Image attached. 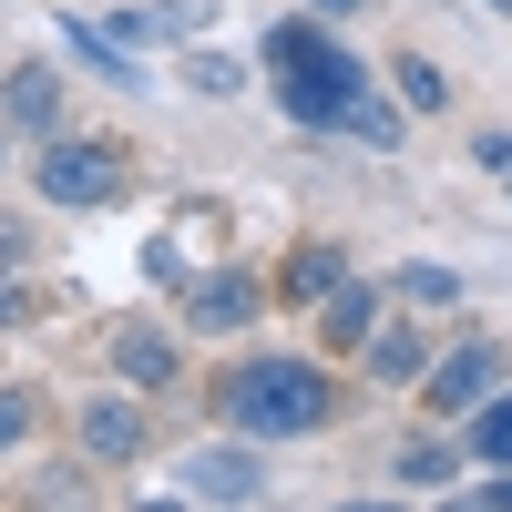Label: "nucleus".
Returning a JSON list of instances; mask_svg holds the SVG:
<instances>
[{"instance_id":"nucleus-26","label":"nucleus","mask_w":512,"mask_h":512,"mask_svg":"<svg viewBox=\"0 0 512 512\" xmlns=\"http://www.w3.org/2000/svg\"><path fill=\"white\" fill-rule=\"evenodd\" d=\"M328 512H420L410 492H349V502H328Z\"/></svg>"},{"instance_id":"nucleus-20","label":"nucleus","mask_w":512,"mask_h":512,"mask_svg":"<svg viewBox=\"0 0 512 512\" xmlns=\"http://www.w3.org/2000/svg\"><path fill=\"white\" fill-rule=\"evenodd\" d=\"M390 93H400L410 113H451V72H441L431 52H400V62H390Z\"/></svg>"},{"instance_id":"nucleus-31","label":"nucleus","mask_w":512,"mask_h":512,"mask_svg":"<svg viewBox=\"0 0 512 512\" xmlns=\"http://www.w3.org/2000/svg\"><path fill=\"white\" fill-rule=\"evenodd\" d=\"M11 154H21V134H11V123H0V175H11Z\"/></svg>"},{"instance_id":"nucleus-17","label":"nucleus","mask_w":512,"mask_h":512,"mask_svg":"<svg viewBox=\"0 0 512 512\" xmlns=\"http://www.w3.org/2000/svg\"><path fill=\"white\" fill-rule=\"evenodd\" d=\"M461 451H472V472H512V390L461 420Z\"/></svg>"},{"instance_id":"nucleus-14","label":"nucleus","mask_w":512,"mask_h":512,"mask_svg":"<svg viewBox=\"0 0 512 512\" xmlns=\"http://www.w3.org/2000/svg\"><path fill=\"white\" fill-rule=\"evenodd\" d=\"M52 31H62V52L93 62V82H113V93H154L144 52H134V41H113V21H52Z\"/></svg>"},{"instance_id":"nucleus-30","label":"nucleus","mask_w":512,"mask_h":512,"mask_svg":"<svg viewBox=\"0 0 512 512\" xmlns=\"http://www.w3.org/2000/svg\"><path fill=\"white\" fill-rule=\"evenodd\" d=\"M297 11H318V21H359L369 0H297Z\"/></svg>"},{"instance_id":"nucleus-6","label":"nucleus","mask_w":512,"mask_h":512,"mask_svg":"<svg viewBox=\"0 0 512 512\" xmlns=\"http://www.w3.org/2000/svg\"><path fill=\"white\" fill-rule=\"evenodd\" d=\"M103 369L144 400H175L185 390V318H113L103 328Z\"/></svg>"},{"instance_id":"nucleus-33","label":"nucleus","mask_w":512,"mask_h":512,"mask_svg":"<svg viewBox=\"0 0 512 512\" xmlns=\"http://www.w3.org/2000/svg\"><path fill=\"white\" fill-rule=\"evenodd\" d=\"M72 512H103V502H72Z\"/></svg>"},{"instance_id":"nucleus-13","label":"nucleus","mask_w":512,"mask_h":512,"mask_svg":"<svg viewBox=\"0 0 512 512\" xmlns=\"http://www.w3.org/2000/svg\"><path fill=\"white\" fill-rule=\"evenodd\" d=\"M205 21H216V0H123L113 41H134V52H154V41H205Z\"/></svg>"},{"instance_id":"nucleus-29","label":"nucleus","mask_w":512,"mask_h":512,"mask_svg":"<svg viewBox=\"0 0 512 512\" xmlns=\"http://www.w3.org/2000/svg\"><path fill=\"white\" fill-rule=\"evenodd\" d=\"M472 492H482V512H512V472H482Z\"/></svg>"},{"instance_id":"nucleus-15","label":"nucleus","mask_w":512,"mask_h":512,"mask_svg":"<svg viewBox=\"0 0 512 512\" xmlns=\"http://www.w3.org/2000/svg\"><path fill=\"white\" fill-rule=\"evenodd\" d=\"M338 144H359V154H400V144H410V103L369 82V93L349 103V123H338Z\"/></svg>"},{"instance_id":"nucleus-2","label":"nucleus","mask_w":512,"mask_h":512,"mask_svg":"<svg viewBox=\"0 0 512 512\" xmlns=\"http://www.w3.org/2000/svg\"><path fill=\"white\" fill-rule=\"evenodd\" d=\"M31 195L52 205V216H103V205L134 195V154H123L113 134H62L52 144H31Z\"/></svg>"},{"instance_id":"nucleus-22","label":"nucleus","mask_w":512,"mask_h":512,"mask_svg":"<svg viewBox=\"0 0 512 512\" xmlns=\"http://www.w3.org/2000/svg\"><path fill=\"white\" fill-rule=\"evenodd\" d=\"M11 267H41V226L21 216V205H0V277Z\"/></svg>"},{"instance_id":"nucleus-24","label":"nucleus","mask_w":512,"mask_h":512,"mask_svg":"<svg viewBox=\"0 0 512 512\" xmlns=\"http://www.w3.org/2000/svg\"><path fill=\"white\" fill-rule=\"evenodd\" d=\"M175 236H185V246H216V236H226V205H205V195L175 205Z\"/></svg>"},{"instance_id":"nucleus-11","label":"nucleus","mask_w":512,"mask_h":512,"mask_svg":"<svg viewBox=\"0 0 512 512\" xmlns=\"http://www.w3.org/2000/svg\"><path fill=\"white\" fill-rule=\"evenodd\" d=\"M431 359H441L431 318H390V328L359 349V379H369V390H420V379H431Z\"/></svg>"},{"instance_id":"nucleus-32","label":"nucleus","mask_w":512,"mask_h":512,"mask_svg":"<svg viewBox=\"0 0 512 512\" xmlns=\"http://www.w3.org/2000/svg\"><path fill=\"white\" fill-rule=\"evenodd\" d=\"M482 11H502V21H512V0H482Z\"/></svg>"},{"instance_id":"nucleus-7","label":"nucleus","mask_w":512,"mask_h":512,"mask_svg":"<svg viewBox=\"0 0 512 512\" xmlns=\"http://www.w3.org/2000/svg\"><path fill=\"white\" fill-rule=\"evenodd\" d=\"M72 451L93 461V472H134V461L154 451V410H144V390H93V400H72Z\"/></svg>"},{"instance_id":"nucleus-16","label":"nucleus","mask_w":512,"mask_h":512,"mask_svg":"<svg viewBox=\"0 0 512 512\" xmlns=\"http://www.w3.org/2000/svg\"><path fill=\"white\" fill-rule=\"evenodd\" d=\"M175 82H185V93H205V103H236V93H246V62L226 52V41H185Z\"/></svg>"},{"instance_id":"nucleus-10","label":"nucleus","mask_w":512,"mask_h":512,"mask_svg":"<svg viewBox=\"0 0 512 512\" xmlns=\"http://www.w3.org/2000/svg\"><path fill=\"white\" fill-rule=\"evenodd\" d=\"M390 318H400L390 277H349V287H338L328 308H318V338H308V349H318V359H359V349H369V338L390 328Z\"/></svg>"},{"instance_id":"nucleus-3","label":"nucleus","mask_w":512,"mask_h":512,"mask_svg":"<svg viewBox=\"0 0 512 512\" xmlns=\"http://www.w3.org/2000/svg\"><path fill=\"white\" fill-rule=\"evenodd\" d=\"M512 390V338H492V328H461V338H441V359H431V379H420V420H441V431H461L482 400H502Z\"/></svg>"},{"instance_id":"nucleus-9","label":"nucleus","mask_w":512,"mask_h":512,"mask_svg":"<svg viewBox=\"0 0 512 512\" xmlns=\"http://www.w3.org/2000/svg\"><path fill=\"white\" fill-rule=\"evenodd\" d=\"M0 123H11L21 144H52L62 123H72V82L52 72V52H41V62H11V72H0Z\"/></svg>"},{"instance_id":"nucleus-23","label":"nucleus","mask_w":512,"mask_h":512,"mask_svg":"<svg viewBox=\"0 0 512 512\" xmlns=\"http://www.w3.org/2000/svg\"><path fill=\"white\" fill-rule=\"evenodd\" d=\"M11 328H41V287H31V267L0 277V338H11Z\"/></svg>"},{"instance_id":"nucleus-25","label":"nucleus","mask_w":512,"mask_h":512,"mask_svg":"<svg viewBox=\"0 0 512 512\" xmlns=\"http://www.w3.org/2000/svg\"><path fill=\"white\" fill-rule=\"evenodd\" d=\"M472 164H482L492 185H512V134H502V123H482V134H472Z\"/></svg>"},{"instance_id":"nucleus-34","label":"nucleus","mask_w":512,"mask_h":512,"mask_svg":"<svg viewBox=\"0 0 512 512\" xmlns=\"http://www.w3.org/2000/svg\"><path fill=\"white\" fill-rule=\"evenodd\" d=\"M502 195H512V185H502Z\"/></svg>"},{"instance_id":"nucleus-18","label":"nucleus","mask_w":512,"mask_h":512,"mask_svg":"<svg viewBox=\"0 0 512 512\" xmlns=\"http://www.w3.org/2000/svg\"><path fill=\"white\" fill-rule=\"evenodd\" d=\"M390 297H400V308H461V267L410 256V267H390Z\"/></svg>"},{"instance_id":"nucleus-5","label":"nucleus","mask_w":512,"mask_h":512,"mask_svg":"<svg viewBox=\"0 0 512 512\" xmlns=\"http://www.w3.org/2000/svg\"><path fill=\"white\" fill-rule=\"evenodd\" d=\"M175 492H185V502H205V512H256V502H267V441L216 431V441L175 451Z\"/></svg>"},{"instance_id":"nucleus-21","label":"nucleus","mask_w":512,"mask_h":512,"mask_svg":"<svg viewBox=\"0 0 512 512\" xmlns=\"http://www.w3.org/2000/svg\"><path fill=\"white\" fill-rule=\"evenodd\" d=\"M31 431H41V390L31 379H0V461L31 451Z\"/></svg>"},{"instance_id":"nucleus-27","label":"nucleus","mask_w":512,"mask_h":512,"mask_svg":"<svg viewBox=\"0 0 512 512\" xmlns=\"http://www.w3.org/2000/svg\"><path fill=\"white\" fill-rule=\"evenodd\" d=\"M420 512H482V492H472V482H451V492H431Z\"/></svg>"},{"instance_id":"nucleus-19","label":"nucleus","mask_w":512,"mask_h":512,"mask_svg":"<svg viewBox=\"0 0 512 512\" xmlns=\"http://www.w3.org/2000/svg\"><path fill=\"white\" fill-rule=\"evenodd\" d=\"M72 502H93V461L82 451H62V461L31 472V512H72Z\"/></svg>"},{"instance_id":"nucleus-12","label":"nucleus","mask_w":512,"mask_h":512,"mask_svg":"<svg viewBox=\"0 0 512 512\" xmlns=\"http://www.w3.org/2000/svg\"><path fill=\"white\" fill-rule=\"evenodd\" d=\"M461 472H472V451H461V431H441V420L390 451V482H400V492H451Z\"/></svg>"},{"instance_id":"nucleus-8","label":"nucleus","mask_w":512,"mask_h":512,"mask_svg":"<svg viewBox=\"0 0 512 512\" xmlns=\"http://www.w3.org/2000/svg\"><path fill=\"white\" fill-rule=\"evenodd\" d=\"M267 277H277V308H287V318H318L359 267H349V246H338V236H287V256H277Z\"/></svg>"},{"instance_id":"nucleus-1","label":"nucleus","mask_w":512,"mask_h":512,"mask_svg":"<svg viewBox=\"0 0 512 512\" xmlns=\"http://www.w3.org/2000/svg\"><path fill=\"white\" fill-rule=\"evenodd\" d=\"M205 410H216V431L267 441V451L277 441H328L338 420H349V379L318 349H236L205 379Z\"/></svg>"},{"instance_id":"nucleus-28","label":"nucleus","mask_w":512,"mask_h":512,"mask_svg":"<svg viewBox=\"0 0 512 512\" xmlns=\"http://www.w3.org/2000/svg\"><path fill=\"white\" fill-rule=\"evenodd\" d=\"M123 512H205V502H185V492H134Z\"/></svg>"},{"instance_id":"nucleus-4","label":"nucleus","mask_w":512,"mask_h":512,"mask_svg":"<svg viewBox=\"0 0 512 512\" xmlns=\"http://www.w3.org/2000/svg\"><path fill=\"white\" fill-rule=\"evenodd\" d=\"M267 308H277V277L246 267V256H216V267H195V277L175 287V318H185L195 338H246Z\"/></svg>"}]
</instances>
